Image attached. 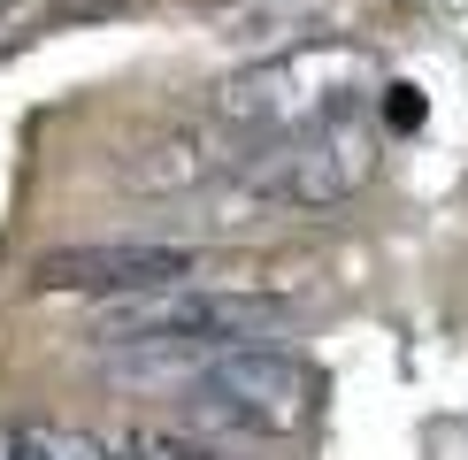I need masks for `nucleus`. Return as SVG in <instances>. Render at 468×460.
I'll use <instances>...</instances> for the list:
<instances>
[{"mask_svg":"<svg viewBox=\"0 0 468 460\" xmlns=\"http://www.w3.org/2000/svg\"><path fill=\"white\" fill-rule=\"evenodd\" d=\"M200 277L192 246H162V238H101V246H54L31 261V292L54 299H139V292H169V284Z\"/></svg>","mask_w":468,"mask_h":460,"instance_id":"obj_5","label":"nucleus"},{"mask_svg":"<svg viewBox=\"0 0 468 460\" xmlns=\"http://www.w3.org/2000/svg\"><path fill=\"white\" fill-rule=\"evenodd\" d=\"M368 54L346 47V38H292V47L261 54L253 69H239L216 100V123L253 131V139H284V131H307L323 115H338L354 100Z\"/></svg>","mask_w":468,"mask_h":460,"instance_id":"obj_2","label":"nucleus"},{"mask_svg":"<svg viewBox=\"0 0 468 460\" xmlns=\"http://www.w3.org/2000/svg\"><path fill=\"white\" fill-rule=\"evenodd\" d=\"M300 307L284 292H230V284H169V292L108 299L92 315L101 345H192V353H230V345H277Z\"/></svg>","mask_w":468,"mask_h":460,"instance_id":"obj_1","label":"nucleus"},{"mask_svg":"<svg viewBox=\"0 0 468 460\" xmlns=\"http://www.w3.org/2000/svg\"><path fill=\"white\" fill-rule=\"evenodd\" d=\"M377 177V131L361 123L354 108L323 115L307 131H284L261 153H246L230 169V184L246 192L253 207H338Z\"/></svg>","mask_w":468,"mask_h":460,"instance_id":"obj_3","label":"nucleus"},{"mask_svg":"<svg viewBox=\"0 0 468 460\" xmlns=\"http://www.w3.org/2000/svg\"><path fill=\"white\" fill-rule=\"evenodd\" d=\"M185 414L207 430H239V437H284L315 414V369L284 345H230L207 353L185 383Z\"/></svg>","mask_w":468,"mask_h":460,"instance_id":"obj_4","label":"nucleus"},{"mask_svg":"<svg viewBox=\"0 0 468 460\" xmlns=\"http://www.w3.org/2000/svg\"><path fill=\"white\" fill-rule=\"evenodd\" d=\"M422 123H431V100H422L415 85H384V131L407 139V131H422Z\"/></svg>","mask_w":468,"mask_h":460,"instance_id":"obj_9","label":"nucleus"},{"mask_svg":"<svg viewBox=\"0 0 468 460\" xmlns=\"http://www.w3.org/2000/svg\"><path fill=\"white\" fill-rule=\"evenodd\" d=\"M239 131L230 123H169V131H146L131 153H115V184L123 192H146V200H177V192H200L230 177L246 153H230Z\"/></svg>","mask_w":468,"mask_h":460,"instance_id":"obj_6","label":"nucleus"},{"mask_svg":"<svg viewBox=\"0 0 468 460\" xmlns=\"http://www.w3.org/2000/svg\"><path fill=\"white\" fill-rule=\"evenodd\" d=\"M0 460H108V437L69 422H0Z\"/></svg>","mask_w":468,"mask_h":460,"instance_id":"obj_7","label":"nucleus"},{"mask_svg":"<svg viewBox=\"0 0 468 460\" xmlns=\"http://www.w3.org/2000/svg\"><path fill=\"white\" fill-rule=\"evenodd\" d=\"M108 460H230V453L192 430H123V437H108Z\"/></svg>","mask_w":468,"mask_h":460,"instance_id":"obj_8","label":"nucleus"}]
</instances>
